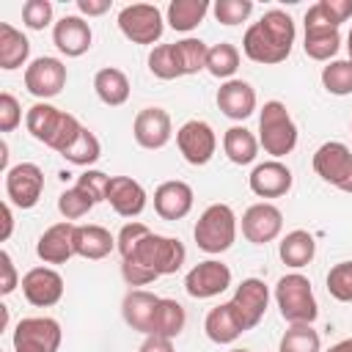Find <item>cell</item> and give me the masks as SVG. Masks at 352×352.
<instances>
[{
  "label": "cell",
  "mask_w": 352,
  "mask_h": 352,
  "mask_svg": "<svg viewBox=\"0 0 352 352\" xmlns=\"http://www.w3.org/2000/svg\"><path fill=\"white\" fill-rule=\"evenodd\" d=\"M11 231H14V214H11V204L6 201L3 204V234H0V239L6 242L11 236Z\"/></svg>",
  "instance_id": "obj_52"
},
{
  "label": "cell",
  "mask_w": 352,
  "mask_h": 352,
  "mask_svg": "<svg viewBox=\"0 0 352 352\" xmlns=\"http://www.w3.org/2000/svg\"><path fill=\"white\" fill-rule=\"evenodd\" d=\"M44 192V170L36 162H16L6 173V198L16 209H33Z\"/></svg>",
  "instance_id": "obj_9"
},
{
  "label": "cell",
  "mask_w": 352,
  "mask_h": 352,
  "mask_svg": "<svg viewBox=\"0 0 352 352\" xmlns=\"http://www.w3.org/2000/svg\"><path fill=\"white\" fill-rule=\"evenodd\" d=\"M36 256L44 264H66L74 256V223H52L36 242Z\"/></svg>",
  "instance_id": "obj_22"
},
{
  "label": "cell",
  "mask_w": 352,
  "mask_h": 352,
  "mask_svg": "<svg viewBox=\"0 0 352 352\" xmlns=\"http://www.w3.org/2000/svg\"><path fill=\"white\" fill-rule=\"evenodd\" d=\"M346 50H349V60H352V30H349V36H346Z\"/></svg>",
  "instance_id": "obj_56"
},
{
  "label": "cell",
  "mask_w": 352,
  "mask_h": 352,
  "mask_svg": "<svg viewBox=\"0 0 352 352\" xmlns=\"http://www.w3.org/2000/svg\"><path fill=\"white\" fill-rule=\"evenodd\" d=\"M204 333L212 344H234L245 330H242L231 302H220V305L209 308V314L204 319Z\"/></svg>",
  "instance_id": "obj_26"
},
{
  "label": "cell",
  "mask_w": 352,
  "mask_h": 352,
  "mask_svg": "<svg viewBox=\"0 0 352 352\" xmlns=\"http://www.w3.org/2000/svg\"><path fill=\"white\" fill-rule=\"evenodd\" d=\"M349 129H352V121H349Z\"/></svg>",
  "instance_id": "obj_58"
},
{
  "label": "cell",
  "mask_w": 352,
  "mask_h": 352,
  "mask_svg": "<svg viewBox=\"0 0 352 352\" xmlns=\"http://www.w3.org/2000/svg\"><path fill=\"white\" fill-rule=\"evenodd\" d=\"M242 330H253L264 314H267V305H270V286L261 280V278H245L236 289H234V297L228 300Z\"/></svg>",
  "instance_id": "obj_12"
},
{
  "label": "cell",
  "mask_w": 352,
  "mask_h": 352,
  "mask_svg": "<svg viewBox=\"0 0 352 352\" xmlns=\"http://www.w3.org/2000/svg\"><path fill=\"white\" fill-rule=\"evenodd\" d=\"M118 30L132 44H157L165 30V16L154 3H132L118 11Z\"/></svg>",
  "instance_id": "obj_6"
},
{
  "label": "cell",
  "mask_w": 352,
  "mask_h": 352,
  "mask_svg": "<svg viewBox=\"0 0 352 352\" xmlns=\"http://www.w3.org/2000/svg\"><path fill=\"white\" fill-rule=\"evenodd\" d=\"M322 88L333 96H349L352 94V60H330L322 66Z\"/></svg>",
  "instance_id": "obj_38"
},
{
  "label": "cell",
  "mask_w": 352,
  "mask_h": 352,
  "mask_svg": "<svg viewBox=\"0 0 352 352\" xmlns=\"http://www.w3.org/2000/svg\"><path fill=\"white\" fill-rule=\"evenodd\" d=\"M176 146H179V154L184 157V162L201 168V165H206L214 157L217 135H214V129L206 121L190 118V121H184L176 129Z\"/></svg>",
  "instance_id": "obj_10"
},
{
  "label": "cell",
  "mask_w": 352,
  "mask_h": 352,
  "mask_svg": "<svg viewBox=\"0 0 352 352\" xmlns=\"http://www.w3.org/2000/svg\"><path fill=\"white\" fill-rule=\"evenodd\" d=\"M30 58V41L22 30H16L8 22H0V69L14 72L25 66Z\"/></svg>",
  "instance_id": "obj_28"
},
{
  "label": "cell",
  "mask_w": 352,
  "mask_h": 352,
  "mask_svg": "<svg viewBox=\"0 0 352 352\" xmlns=\"http://www.w3.org/2000/svg\"><path fill=\"white\" fill-rule=\"evenodd\" d=\"M187 258V248L182 245V239L176 236H165V234H146L140 239V245L126 256V261H135L146 270H154L160 278L162 275H173L182 270Z\"/></svg>",
  "instance_id": "obj_5"
},
{
  "label": "cell",
  "mask_w": 352,
  "mask_h": 352,
  "mask_svg": "<svg viewBox=\"0 0 352 352\" xmlns=\"http://www.w3.org/2000/svg\"><path fill=\"white\" fill-rule=\"evenodd\" d=\"M22 25L28 30H44L52 25V3L50 0H28L22 6Z\"/></svg>",
  "instance_id": "obj_44"
},
{
  "label": "cell",
  "mask_w": 352,
  "mask_h": 352,
  "mask_svg": "<svg viewBox=\"0 0 352 352\" xmlns=\"http://www.w3.org/2000/svg\"><path fill=\"white\" fill-rule=\"evenodd\" d=\"M294 36H297L294 19L286 11H280V8H270V11L261 14L258 22H253L245 30L242 52L253 63L275 66V63H283L292 55Z\"/></svg>",
  "instance_id": "obj_1"
},
{
  "label": "cell",
  "mask_w": 352,
  "mask_h": 352,
  "mask_svg": "<svg viewBox=\"0 0 352 352\" xmlns=\"http://www.w3.org/2000/svg\"><path fill=\"white\" fill-rule=\"evenodd\" d=\"M0 168H3V173H8V146H6V140L0 143Z\"/></svg>",
  "instance_id": "obj_54"
},
{
  "label": "cell",
  "mask_w": 352,
  "mask_h": 352,
  "mask_svg": "<svg viewBox=\"0 0 352 352\" xmlns=\"http://www.w3.org/2000/svg\"><path fill=\"white\" fill-rule=\"evenodd\" d=\"M60 116H63L60 107H55V104H50V102H36V104H30L28 113H25V126H28V132H30L38 143L50 146V140H52V135H55V129H58V124H60Z\"/></svg>",
  "instance_id": "obj_31"
},
{
  "label": "cell",
  "mask_w": 352,
  "mask_h": 352,
  "mask_svg": "<svg viewBox=\"0 0 352 352\" xmlns=\"http://www.w3.org/2000/svg\"><path fill=\"white\" fill-rule=\"evenodd\" d=\"M148 72L157 77V80H176L182 77L179 72V63H176V52H173V44H157L151 52H148Z\"/></svg>",
  "instance_id": "obj_40"
},
{
  "label": "cell",
  "mask_w": 352,
  "mask_h": 352,
  "mask_svg": "<svg viewBox=\"0 0 352 352\" xmlns=\"http://www.w3.org/2000/svg\"><path fill=\"white\" fill-rule=\"evenodd\" d=\"M258 146L272 160H280L297 148V124L283 102L270 99L258 110Z\"/></svg>",
  "instance_id": "obj_2"
},
{
  "label": "cell",
  "mask_w": 352,
  "mask_h": 352,
  "mask_svg": "<svg viewBox=\"0 0 352 352\" xmlns=\"http://www.w3.org/2000/svg\"><path fill=\"white\" fill-rule=\"evenodd\" d=\"M228 352H250V349H239V346H236V349H228Z\"/></svg>",
  "instance_id": "obj_57"
},
{
  "label": "cell",
  "mask_w": 352,
  "mask_h": 352,
  "mask_svg": "<svg viewBox=\"0 0 352 352\" xmlns=\"http://www.w3.org/2000/svg\"><path fill=\"white\" fill-rule=\"evenodd\" d=\"M302 50L311 60L330 63L336 58V52L341 50V33L338 30H305Z\"/></svg>",
  "instance_id": "obj_35"
},
{
  "label": "cell",
  "mask_w": 352,
  "mask_h": 352,
  "mask_svg": "<svg viewBox=\"0 0 352 352\" xmlns=\"http://www.w3.org/2000/svg\"><path fill=\"white\" fill-rule=\"evenodd\" d=\"M77 11L82 16H102L110 11V0H77Z\"/></svg>",
  "instance_id": "obj_50"
},
{
  "label": "cell",
  "mask_w": 352,
  "mask_h": 352,
  "mask_svg": "<svg viewBox=\"0 0 352 352\" xmlns=\"http://www.w3.org/2000/svg\"><path fill=\"white\" fill-rule=\"evenodd\" d=\"M231 286V267L217 261V258H206L198 261L187 275H184V292L195 300H209L223 294Z\"/></svg>",
  "instance_id": "obj_13"
},
{
  "label": "cell",
  "mask_w": 352,
  "mask_h": 352,
  "mask_svg": "<svg viewBox=\"0 0 352 352\" xmlns=\"http://www.w3.org/2000/svg\"><path fill=\"white\" fill-rule=\"evenodd\" d=\"M107 204L113 206V212L118 217H126V220H135L146 204H148V195L143 190V184L132 176H113L110 179V190H107Z\"/></svg>",
  "instance_id": "obj_21"
},
{
  "label": "cell",
  "mask_w": 352,
  "mask_h": 352,
  "mask_svg": "<svg viewBox=\"0 0 352 352\" xmlns=\"http://www.w3.org/2000/svg\"><path fill=\"white\" fill-rule=\"evenodd\" d=\"M278 256H280V261H283L286 267H292V270L308 267V264L314 261V256H316V239H314V234L305 231V228L289 231V234L278 242Z\"/></svg>",
  "instance_id": "obj_25"
},
{
  "label": "cell",
  "mask_w": 352,
  "mask_h": 352,
  "mask_svg": "<svg viewBox=\"0 0 352 352\" xmlns=\"http://www.w3.org/2000/svg\"><path fill=\"white\" fill-rule=\"evenodd\" d=\"M96 204H94V198L88 195V192H82L77 184L74 187H69V190H63L60 195H58V212L63 214V220H80V217H85L91 209H94Z\"/></svg>",
  "instance_id": "obj_39"
},
{
  "label": "cell",
  "mask_w": 352,
  "mask_h": 352,
  "mask_svg": "<svg viewBox=\"0 0 352 352\" xmlns=\"http://www.w3.org/2000/svg\"><path fill=\"white\" fill-rule=\"evenodd\" d=\"M66 162H72V165H80V168H91L99 157H102V143H99V138L88 129V126H82V132H80V138L60 154Z\"/></svg>",
  "instance_id": "obj_36"
},
{
  "label": "cell",
  "mask_w": 352,
  "mask_h": 352,
  "mask_svg": "<svg viewBox=\"0 0 352 352\" xmlns=\"http://www.w3.org/2000/svg\"><path fill=\"white\" fill-rule=\"evenodd\" d=\"M292 182H294V176H292L289 165H283L280 160H264L248 176V187L258 198H280L292 190Z\"/></svg>",
  "instance_id": "obj_17"
},
{
  "label": "cell",
  "mask_w": 352,
  "mask_h": 352,
  "mask_svg": "<svg viewBox=\"0 0 352 352\" xmlns=\"http://www.w3.org/2000/svg\"><path fill=\"white\" fill-rule=\"evenodd\" d=\"M212 14L220 25H239V22H248V16L253 14V0H217L212 6Z\"/></svg>",
  "instance_id": "obj_42"
},
{
  "label": "cell",
  "mask_w": 352,
  "mask_h": 352,
  "mask_svg": "<svg viewBox=\"0 0 352 352\" xmlns=\"http://www.w3.org/2000/svg\"><path fill=\"white\" fill-rule=\"evenodd\" d=\"M121 278H124V283H126V286H132V289H140V286H148V283H154L160 275H157L154 270H146V267H140V264H135V261H126V258H121Z\"/></svg>",
  "instance_id": "obj_47"
},
{
  "label": "cell",
  "mask_w": 352,
  "mask_h": 352,
  "mask_svg": "<svg viewBox=\"0 0 352 352\" xmlns=\"http://www.w3.org/2000/svg\"><path fill=\"white\" fill-rule=\"evenodd\" d=\"M52 44L58 47V52H63L66 58H80L91 50L94 44V30L91 25L77 16V14H66L52 25Z\"/></svg>",
  "instance_id": "obj_16"
},
{
  "label": "cell",
  "mask_w": 352,
  "mask_h": 352,
  "mask_svg": "<svg viewBox=\"0 0 352 352\" xmlns=\"http://www.w3.org/2000/svg\"><path fill=\"white\" fill-rule=\"evenodd\" d=\"M258 148H261L258 146V138L248 126H242V124H234V126H228L223 132V151H226V157L234 165H250V162H256Z\"/></svg>",
  "instance_id": "obj_29"
},
{
  "label": "cell",
  "mask_w": 352,
  "mask_h": 352,
  "mask_svg": "<svg viewBox=\"0 0 352 352\" xmlns=\"http://www.w3.org/2000/svg\"><path fill=\"white\" fill-rule=\"evenodd\" d=\"M157 302L160 297L154 292H146V289H129L121 300V316L124 322L143 333V336H151V327H154V311H157Z\"/></svg>",
  "instance_id": "obj_23"
},
{
  "label": "cell",
  "mask_w": 352,
  "mask_h": 352,
  "mask_svg": "<svg viewBox=\"0 0 352 352\" xmlns=\"http://www.w3.org/2000/svg\"><path fill=\"white\" fill-rule=\"evenodd\" d=\"M209 11V0H170L165 8V22L179 33H190L204 22Z\"/></svg>",
  "instance_id": "obj_30"
},
{
  "label": "cell",
  "mask_w": 352,
  "mask_h": 352,
  "mask_svg": "<svg viewBox=\"0 0 352 352\" xmlns=\"http://www.w3.org/2000/svg\"><path fill=\"white\" fill-rule=\"evenodd\" d=\"M275 302L280 316L289 324H314L319 316V305L311 289V280L302 272H289L275 283Z\"/></svg>",
  "instance_id": "obj_4"
},
{
  "label": "cell",
  "mask_w": 352,
  "mask_h": 352,
  "mask_svg": "<svg viewBox=\"0 0 352 352\" xmlns=\"http://www.w3.org/2000/svg\"><path fill=\"white\" fill-rule=\"evenodd\" d=\"M63 338L60 322L52 316H25L16 322L11 344L14 352H58Z\"/></svg>",
  "instance_id": "obj_7"
},
{
  "label": "cell",
  "mask_w": 352,
  "mask_h": 352,
  "mask_svg": "<svg viewBox=\"0 0 352 352\" xmlns=\"http://www.w3.org/2000/svg\"><path fill=\"white\" fill-rule=\"evenodd\" d=\"M94 91H96V96H99L102 104H107V107H121V104L129 99L132 85H129V77H126L121 69L104 66V69H99V72L94 74Z\"/></svg>",
  "instance_id": "obj_27"
},
{
  "label": "cell",
  "mask_w": 352,
  "mask_h": 352,
  "mask_svg": "<svg viewBox=\"0 0 352 352\" xmlns=\"http://www.w3.org/2000/svg\"><path fill=\"white\" fill-rule=\"evenodd\" d=\"M22 294L33 308H52L63 297V275L52 267H33L22 275Z\"/></svg>",
  "instance_id": "obj_15"
},
{
  "label": "cell",
  "mask_w": 352,
  "mask_h": 352,
  "mask_svg": "<svg viewBox=\"0 0 352 352\" xmlns=\"http://www.w3.org/2000/svg\"><path fill=\"white\" fill-rule=\"evenodd\" d=\"M173 52H176V63H179L182 77L206 72V58H209V44L206 41H201L195 36H184V38L173 41Z\"/></svg>",
  "instance_id": "obj_33"
},
{
  "label": "cell",
  "mask_w": 352,
  "mask_h": 352,
  "mask_svg": "<svg viewBox=\"0 0 352 352\" xmlns=\"http://www.w3.org/2000/svg\"><path fill=\"white\" fill-rule=\"evenodd\" d=\"M138 352H176L173 349V338H162V336H146V341L140 344Z\"/></svg>",
  "instance_id": "obj_51"
},
{
  "label": "cell",
  "mask_w": 352,
  "mask_h": 352,
  "mask_svg": "<svg viewBox=\"0 0 352 352\" xmlns=\"http://www.w3.org/2000/svg\"><path fill=\"white\" fill-rule=\"evenodd\" d=\"M192 201H195V192L182 179H168L154 190V212L170 223L187 217L192 209Z\"/></svg>",
  "instance_id": "obj_20"
},
{
  "label": "cell",
  "mask_w": 352,
  "mask_h": 352,
  "mask_svg": "<svg viewBox=\"0 0 352 352\" xmlns=\"http://www.w3.org/2000/svg\"><path fill=\"white\" fill-rule=\"evenodd\" d=\"M236 228H239V220H236V214L228 204H209L201 212V217L195 220L192 236H195V245L204 253L217 256V253H226L234 245Z\"/></svg>",
  "instance_id": "obj_3"
},
{
  "label": "cell",
  "mask_w": 352,
  "mask_h": 352,
  "mask_svg": "<svg viewBox=\"0 0 352 352\" xmlns=\"http://www.w3.org/2000/svg\"><path fill=\"white\" fill-rule=\"evenodd\" d=\"M66 63L60 58H52V55H41V58H33L28 66H25V88L28 94H33L38 102H47L52 96H58L63 88H66Z\"/></svg>",
  "instance_id": "obj_8"
},
{
  "label": "cell",
  "mask_w": 352,
  "mask_h": 352,
  "mask_svg": "<svg viewBox=\"0 0 352 352\" xmlns=\"http://www.w3.org/2000/svg\"><path fill=\"white\" fill-rule=\"evenodd\" d=\"M283 231V212L270 204V201H258L253 206L245 209L242 214V236L250 245H267L275 242Z\"/></svg>",
  "instance_id": "obj_14"
},
{
  "label": "cell",
  "mask_w": 352,
  "mask_h": 352,
  "mask_svg": "<svg viewBox=\"0 0 352 352\" xmlns=\"http://www.w3.org/2000/svg\"><path fill=\"white\" fill-rule=\"evenodd\" d=\"M341 192H349L352 195V168H349V173H346V179L341 182V187H338Z\"/></svg>",
  "instance_id": "obj_55"
},
{
  "label": "cell",
  "mask_w": 352,
  "mask_h": 352,
  "mask_svg": "<svg viewBox=\"0 0 352 352\" xmlns=\"http://www.w3.org/2000/svg\"><path fill=\"white\" fill-rule=\"evenodd\" d=\"M187 324V311L179 300L173 297H160L157 302V311H154V327H151V336H162V338H176L182 336Z\"/></svg>",
  "instance_id": "obj_32"
},
{
  "label": "cell",
  "mask_w": 352,
  "mask_h": 352,
  "mask_svg": "<svg viewBox=\"0 0 352 352\" xmlns=\"http://www.w3.org/2000/svg\"><path fill=\"white\" fill-rule=\"evenodd\" d=\"M22 124V104L14 94H0V132H14Z\"/></svg>",
  "instance_id": "obj_46"
},
{
  "label": "cell",
  "mask_w": 352,
  "mask_h": 352,
  "mask_svg": "<svg viewBox=\"0 0 352 352\" xmlns=\"http://www.w3.org/2000/svg\"><path fill=\"white\" fill-rule=\"evenodd\" d=\"M239 50L231 41H220L209 47V58H206V72L217 80H234L236 69H239Z\"/></svg>",
  "instance_id": "obj_34"
},
{
  "label": "cell",
  "mask_w": 352,
  "mask_h": 352,
  "mask_svg": "<svg viewBox=\"0 0 352 352\" xmlns=\"http://www.w3.org/2000/svg\"><path fill=\"white\" fill-rule=\"evenodd\" d=\"M278 352H322V338L314 324H289L280 336Z\"/></svg>",
  "instance_id": "obj_37"
},
{
  "label": "cell",
  "mask_w": 352,
  "mask_h": 352,
  "mask_svg": "<svg viewBox=\"0 0 352 352\" xmlns=\"http://www.w3.org/2000/svg\"><path fill=\"white\" fill-rule=\"evenodd\" d=\"M327 352H352V338H341V341L333 344Z\"/></svg>",
  "instance_id": "obj_53"
},
{
  "label": "cell",
  "mask_w": 352,
  "mask_h": 352,
  "mask_svg": "<svg viewBox=\"0 0 352 352\" xmlns=\"http://www.w3.org/2000/svg\"><path fill=\"white\" fill-rule=\"evenodd\" d=\"M110 179H113V176H107L104 170H96V168H85V170L77 176V182H74V184H77L82 192H88V195L94 198V204H102V201H107Z\"/></svg>",
  "instance_id": "obj_43"
},
{
  "label": "cell",
  "mask_w": 352,
  "mask_h": 352,
  "mask_svg": "<svg viewBox=\"0 0 352 352\" xmlns=\"http://www.w3.org/2000/svg\"><path fill=\"white\" fill-rule=\"evenodd\" d=\"M352 168V148L341 140H327L314 151V170L322 182L341 187V182L346 179Z\"/></svg>",
  "instance_id": "obj_19"
},
{
  "label": "cell",
  "mask_w": 352,
  "mask_h": 352,
  "mask_svg": "<svg viewBox=\"0 0 352 352\" xmlns=\"http://www.w3.org/2000/svg\"><path fill=\"white\" fill-rule=\"evenodd\" d=\"M132 138L140 148L146 151H160L170 143L173 138V121H170V113L165 107H143L138 110L135 121H132Z\"/></svg>",
  "instance_id": "obj_11"
},
{
  "label": "cell",
  "mask_w": 352,
  "mask_h": 352,
  "mask_svg": "<svg viewBox=\"0 0 352 352\" xmlns=\"http://www.w3.org/2000/svg\"><path fill=\"white\" fill-rule=\"evenodd\" d=\"M319 6L324 8V14L336 28H341L352 16V0H319Z\"/></svg>",
  "instance_id": "obj_49"
},
{
  "label": "cell",
  "mask_w": 352,
  "mask_h": 352,
  "mask_svg": "<svg viewBox=\"0 0 352 352\" xmlns=\"http://www.w3.org/2000/svg\"><path fill=\"white\" fill-rule=\"evenodd\" d=\"M113 250H116V236L104 226L99 223L74 226V256L99 261V258H107Z\"/></svg>",
  "instance_id": "obj_24"
},
{
  "label": "cell",
  "mask_w": 352,
  "mask_h": 352,
  "mask_svg": "<svg viewBox=\"0 0 352 352\" xmlns=\"http://www.w3.org/2000/svg\"><path fill=\"white\" fill-rule=\"evenodd\" d=\"M0 270H3V280H0V294L6 297V294H11L22 280H19V275H16V267H14V258H11V253L8 250H0Z\"/></svg>",
  "instance_id": "obj_48"
},
{
  "label": "cell",
  "mask_w": 352,
  "mask_h": 352,
  "mask_svg": "<svg viewBox=\"0 0 352 352\" xmlns=\"http://www.w3.org/2000/svg\"><path fill=\"white\" fill-rule=\"evenodd\" d=\"M146 234H151V228H148L146 223H140V220L124 223L121 231H118V236H116V250L121 253V258H126V256L140 245V239H143Z\"/></svg>",
  "instance_id": "obj_45"
},
{
  "label": "cell",
  "mask_w": 352,
  "mask_h": 352,
  "mask_svg": "<svg viewBox=\"0 0 352 352\" xmlns=\"http://www.w3.org/2000/svg\"><path fill=\"white\" fill-rule=\"evenodd\" d=\"M220 113L231 121H245L256 113V88L248 82V80H226L220 88H217V96H214Z\"/></svg>",
  "instance_id": "obj_18"
},
{
  "label": "cell",
  "mask_w": 352,
  "mask_h": 352,
  "mask_svg": "<svg viewBox=\"0 0 352 352\" xmlns=\"http://www.w3.org/2000/svg\"><path fill=\"white\" fill-rule=\"evenodd\" d=\"M327 294L338 302H352V261H338L330 267L327 278Z\"/></svg>",
  "instance_id": "obj_41"
}]
</instances>
